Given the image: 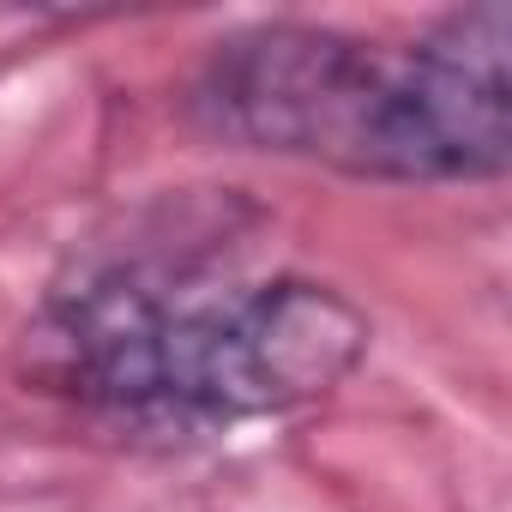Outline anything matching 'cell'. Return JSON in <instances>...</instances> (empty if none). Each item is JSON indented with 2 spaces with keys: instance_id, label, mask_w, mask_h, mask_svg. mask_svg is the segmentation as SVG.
I'll return each instance as SVG.
<instances>
[{
  "instance_id": "obj_1",
  "label": "cell",
  "mask_w": 512,
  "mask_h": 512,
  "mask_svg": "<svg viewBox=\"0 0 512 512\" xmlns=\"http://www.w3.org/2000/svg\"><path fill=\"white\" fill-rule=\"evenodd\" d=\"M368 356V314L332 284L133 247L79 266L31 320V368L127 422L235 428L302 410Z\"/></svg>"
},
{
  "instance_id": "obj_2",
  "label": "cell",
  "mask_w": 512,
  "mask_h": 512,
  "mask_svg": "<svg viewBox=\"0 0 512 512\" xmlns=\"http://www.w3.org/2000/svg\"><path fill=\"white\" fill-rule=\"evenodd\" d=\"M512 13H446L404 43L332 25H247L223 37L193 115L241 151L302 157L368 181H494L512 157Z\"/></svg>"
}]
</instances>
